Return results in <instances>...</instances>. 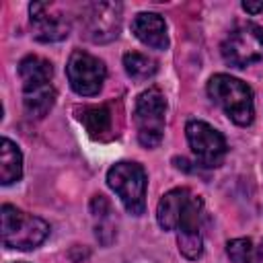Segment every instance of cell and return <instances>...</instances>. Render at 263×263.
<instances>
[{"mask_svg":"<svg viewBox=\"0 0 263 263\" xmlns=\"http://www.w3.org/2000/svg\"><path fill=\"white\" fill-rule=\"evenodd\" d=\"M208 95L236 125H251L255 117V105L253 90L247 82L230 74H214L208 82Z\"/></svg>","mask_w":263,"mask_h":263,"instance_id":"cell-1","label":"cell"},{"mask_svg":"<svg viewBox=\"0 0 263 263\" xmlns=\"http://www.w3.org/2000/svg\"><path fill=\"white\" fill-rule=\"evenodd\" d=\"M49 234V224L37 216L25 214L14 205H2V242L8 249L31 251Z\"/></svg>","mask_w":263,"mask_h":263,"instance_id":"cell-2","label":"cell"},{"mask_svg":"<svg viewBox=\"0 0 263 263\" xmlns=\"http://www.w3.org/2000/svg\"><path fill=\"white\" fill-rule=\"evenodd\" d=\"M146 171L138 162L123 160L107 171V185L134 216H142L146 210Z\"/></svg>","mask_w":263,"mask_h":263,"instance_id":"cell-3","label":"cell"},{"mask_svg":"<svg viewBox=\"0 0 263 263\" xmlns=\"http://www.w3.org/2000/svg\"><path fill=\"white\" fill-rule=\"evenodd\" d=\"M164 113L166 101L158 88H148L136 99L134 123L138 140L144 148H156L164 136Z\"/></svg>","mask_w":263,"mask_h":263,"instance_id":"cell-4","label":"cell"},{"mask_svg":"<svg viewBox=\"0 0 263 263\" xmlns=\"http://www.w3.org/2000/svg\"><path fill=\"white\" fill-rule=\"evenodd\" d=\"M222 58L234 68H247L263 60V27L255 23L236 25L222 41Z\"/></svg>","mask_w":263,"mask_h":263,"instance_id":"cell-5","label":"cell"},{"mask_svg":"<svg viewBox=\"0 0 263 263\" xmlns=\"http://www.w3.org/2000/svg\"><path fill=\"white\" fill-rule=\"evenodd\" d=\"M185 132H187L189 148H191L193 156L197 158V162L201 166L214 168V166H220L222 164L228 146H226L224 136L218 129H214L205 121L193 119V121L187 123Z\"/></svg>","mask_w":263,"mask_h":263,"instance_id":"cell-6","label":"cell"},{"mask_svg":"<svg viewBox=\"0 0 263 263\" xmlns=\"http://www.w3.org/2000/svg\"><path fill=\"white\" fill-rule=\"evenodd\" d=\"M66 74L74 92H78L80 97H92L101 90L107 76V68L99 58L90 55L88 51L76 49L68 60Z\"/></svg>","mask_w":263,"mask_h":263,"instance_id":"cell-7","label":"cell"},{"mask_svg":"<svg viewBox=\"0 0 263 263\" xmlns=\"http://www.w3.org/2000/svg\"><path fill=\"white\" fill-rule=\"evenodd\" d=\"M201 220H203V199L199 195H193V199L189 201V205L177 226V245H179V253L185 259L195 261L203 253Z\"/></svg>","mask_w":263,"mask_h":263,"instance_id":"cell-8","label":"cell"},{"mask_svg":"<svg viewBox=\"0 0 263 263\" xmlns=\"http://www.w3.org/2000/svg\"><path fill=\"white\" fill-rule=\"evenodd\" d=\"M119 21H121V6L111 2H99L90 4L84 10V29L88 39L92 41H111L119 33Z\"/></svg>","mask_w":263,"mask_h":263,"instance_id":"cell-9","label":"cell"},{"mask_svg":"<svg viewBox=\"0 0 263 263\" xmlns=\"http://www.w3.org/2000/svg\"><path fill=\"white\" fill-rule=\"evenodd\" d=\"M31 12V27H33V35L37 41L43 43H53L60 41L64 37H68L70 33V23L64 14L49 12V4L45 2H33L29 6Z\"/></svg>","mask_w":263,"mask_h":263,"instance_id":"cell-10","label":"cell"},{"mask_svg":"<svg viewBox=\"0 0 263 263\" xmlns=\"http://www.w3.org/2000/svg\"><path fill=\"white\" fill-rule=\"evenodd\" d=\"M132 33L148 47L152 49H166L168 47V35H166V23L156 12H140L132 21Z\"/></svg>","mask_w":263,"mask_h":263,"instance_id":"cell-11","label":"cell"},{"mask_svg":"<svg viewBox=\"0 0 263 263\" xmlns=\"http://www.w3.org/2000/svg\"><path fill=\"white\" fill-rule=\"evenodd\" d=\"M191 199H193V193L187 187L171 189L168 193H164L162 199L158 201V208H156V220H158L160 228L177 230V226H179Z\"/></svg>","mask_w":263,"mask_h":263,"instance_id":"cell-12","label":"cell"},{"mask_svg":"<svg viewBox=\"0 0 263 263\" xmlns=\"http://www.w3.org/2000/svg\"><path fill=\"white\" fill-rule=\"evenodd\" d=\"M18 76L23 80V92L25 90H35L51 84L53 68L47 60L39 55H27L18 64Z\"/></svg>","mask_w":263,"mask_h":263,"instance_id":"cell-13","label":"cell"},{"mask_svg":"<svg viewBox=\"0 0 263 263\" xmlns=\"http://www.w3.org/2000/svg\"><path fill=\"white\" fill-rule=\"evenodd\" d=\"M23 177V154L14 142L2 138L0 144V181L2 185H10Z\"/></svg>","mask_w":263,"mask_h":263,"instance_id":"cell-14","label":"cell"},{"mask_svg":"<svg viewBox=\"0 0 263 263\" xmlns=\"http://www.w3.org/2000/svg\"><path fill=\"white\" fill-rule=\"evenodd\" d=\"M55 103V90L53 86H43V88H35V90H25L23 92V105L29 117L41 119L49 113V109Z\"/></svg>","mask_w":263,"mask_h":263,"instance_id":"cell-15","label":"cell"},{"mask_svg":"<svg viewBox=\"0 0 263 263\" xmlns=\"http://www.w3.org/2000/svg\"><path fill=\"white\" fill-rule=\"evenodd\" d=\"M123 68H125V72H127V76L132 80H148V78H152L156 74L158 64H156V60H152L146 53L127 51L123 55Z\"/></svg>","mask_w":263,"mask_h":263,"instance_id":"cell-16","label":"cell"},{"mask_svg":"<svg viewBox=\"0 0 263 263\" xmlns=\"http://www.w3.org/2000/svg\"><path fill=\"white\" fill-rule=\"evenodd\" d=\"M80 121L86 127V132L97 138L103 136L105 132L111 129V113L105 105H92V107H84L80 113Z\"/></svg>","mask_w":263,"mask_h":263,"instance_id":"cell-17","label":"cell"},{"mask_svg":"<svg viewBox=\"0 0 263 263\" xmlns=\"http://www.w3.org/2000/svg\"><path fill=\"white\" fill-rule=\"evenodd\" d=\"M90 212H92V218H95V234L97 238L103 242V234L109 232L111 238L115 236V226L111 222V203L105 199V195H95L92 201H90Z\"/></svg>","mask_w":263,"mask_h":263,"instance_id":"cell-18","label":"cell"},{"mask_svg":"<svg viewBox=\"0 0 263 263\" xmlns=\"http://www.w3.org/2000/svg\"><path fill=\"white\" fill-rule=\"evenodd\" d=\"M226 253H228V257H230L232 263H251V259L255 257V249H253L251 238H234V240H228Z\"/></svg>","mask_w":263,"mask_h":263,"instance_id":"cell-19","label":"cell"},{"mask_svg":"<svg viewBox=\"0 0 263 263\" xmlns=\"http://www.w3.org/2000/svg\"><path fill=\"white\" fill-rule=\"evenodd\" d=\"M242 8L249 14H257V12H263V2H251V0H247V2H242Z\"/></svg>","mask_w":263,"mask_h":263,"instance_id":"cell-20","label":"cell"},{"mask_svg":"<svg viewBox=\"0 0 263 263\" xmlns=\"http://www.w3.org/2000/svg\"><path fill=\"white\" fill-rule=\"evenodd\" d=\"M255 261H257V263H263V240L259 242V247H257V251H255Z\"/></svg>","mask_w":263,"mask_h":263,"instance_id":"cell-21","label":"cell"}]
</instances>
